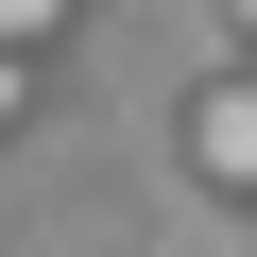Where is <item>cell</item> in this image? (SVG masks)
Masks as SVG:
<instances>
[{"mask_svg":"<svg viewBox=\"0 0 257 257\" xmlns=\"http://www.w3.org/2000/svg\"><path fill=\"white\" fill-rule=\"evenodd\" d=\"M52 35H69V0H0V52H18V69H35Z\"/></svg>","mask_w":257,"mask_h":257,"instance_id":"7a4b0ae2","label":"cell"},{"mask_svg":"<svg viewBox=\"0 0 257 257\" xmlns=\"http://www.w3.org/2000/svg\"><path fill=\"white\" fill-rule=\"evenodd\" d=\"M189 172H206V189H257V69L189 103Z\"/></svg>","mask_w":257,"mask_h":257,"instance_id":"6da1fadb","label":"cell"},{"mask_svg":"<svg viewBox=\"0 0 257 257\" xmlns=\"http://www.w3.org/2000/svg\"><path fill=\"white\" fill-rule=\"evenodd\" d=\"M223 18H240V52H257V0H223Z\"/></svg>","mask_w":257,"mask_h":257,"instance_id":"277c9868","label":"cell"},{"mask_svg":"<svg viewBox=\"0 0 257 257\" xmlns=\"http://www.w3.org/2000/svg\"><path fill=\"white\" fill-rule=\"evenodd\" d=\"M18 103H35V69H18V52H0V120H18Z\"/></svg>","mask_w":257,"mask_h":257,"instance_id":"3957f363","label":"cell"}]
</instances>
